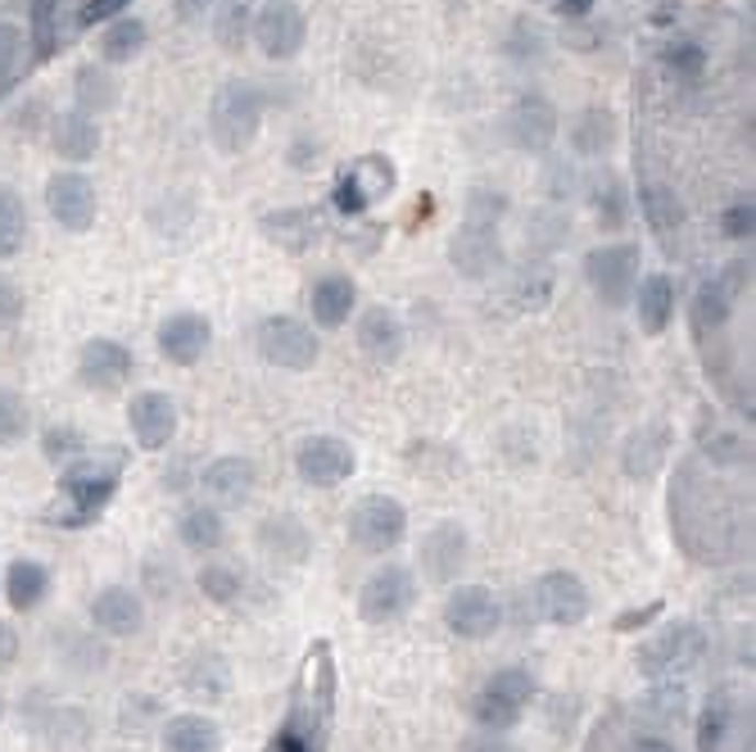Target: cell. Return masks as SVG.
<instances>
[{
	"mask_svg": "<svg viewBox=\"0 0 756 752\" xmlns=\"http://www.w3.org/2000/svg\"><path fill=\"white\" fill-rule=\"evenodd\" d=\"M662 64L675 73V78H702L707 73V51L698 46V42H675V46H666V55H662Z\"/></svg>",
	"mask_w": 756,
	"mask_h": 752,
	"instance_id": "46",
	"label": "cell"
},
{
	"mask_svg": "<svg viewBox=\"0 0 756 752\" xmlns=\"http://www.w3.org/2000/svg\"><path fill=\"white\" fill-rule=\"evenodd\" d=\"M309 309H313V322L322 331H340V327L354 318V309H358V286H354V277L349 273H326V277H318L313 290H309Z\"/></svg>",
	"mask_w": 756,
	"mask_h": 752,
	"instance_id": "21",
	"label": "cell"
},
{
	"mask_svg": "<svg viewBox=\"0 0 756 752\" xmlns=\"http://www.w3.org/2000/svg\"><path fill=\"white\" fill-rule=\"evenodd\" d=\"M318 155H322V141H313V136H299V141L290 145V168H299V173H313V168H318Z\"/></svg>",
	"mask_w": 756,
	"mask_h": 752,
	"instance_id": "54",
	"label": "cell"
},
{
	"mask_svg": "<svg viewBox=\"0 0 756 752\" xmlns=\"http://www.w3.org/2000/svg\"><path fill=\"white\" fill-rule=\"evenodd\" d=\"M408 535V508L394 495H367L349 508V540L371 553V557H386L403 544Z\"/></svg>",
	"mask_w": 756,
	"mask_h": 752,
	"instance_id": "3",
	"label": "cell"
},
{
	"mask_svg": "<svg viewBox=\"0 0 756 752\" xmlns=\"http://www.w3.org/2000/svg\"><path fill=\"white\" fill-rule=\"evenodd\" d=\"M19 59H23V32L14 23H0V91L14 82Z\"/></svg>",
	"mask_w": 756,
	"mask_h": 752,
	"instance_id": "48",
	"label": "cell"
},
{
	"mask_svg": "<svg viewBox=\"0 0 756 752\" xmlns=\"http://www.w3.org/2000/svg\"><path fill=\"white\" fill-rule=\"evenodd\" d=\"M136 358L123 341H109V335H91V341L78 350V376H82V386L87 390H123L127 386V376H132Z\"/></svg>",
	"mask_w": 756,
	"mask_h": 752,
	"instance_id": "16",
	"label": "cell"
},
{
	"mask_svg": "<svg viewBox=\"0 0 756 752\" xmlns=\"http://www.w3.org/2000/svg\"><path fill=\"white\" fill-rule=\"evenodd\" d=\"M263 236H268L273 245L290 250V254H304L322 241V218L313 209H277V213H263L258 218Z\"/></svg>",
	"mask_w": 756,
	"mask_h": 752,
	"instance_id": "23",
	"label": "cell"
},
{
	"mask_svg": "<svg viewBox=\"0 0 756 752\" xmlns=\"http://www.w3.org/2000/svg\"><path fill=\"white\" fill-rule=\"evenodd\" d=\"M412 604H418V576H412L403 562L376 567L358 589V617L367 626H390V621L408 617Z\"/></svg>",
	"mask_w": 756,
	"mask_h": 752,
	"instance_id": "4",
	"label": "cell"
},
{
	"mask_svg": "<svg viewBox=\"0 0 756 752\" xmlns=\"http://www.w3.org/2000/svg\"><path fill=\"white\" fill-rule=\"evenodd\" d=\"M19 657V630L10 621H0V671H10Z\"/></svg>",
	"mask_w": 756,
	"mask_h": 752,
	"instance_id": "56",
	"label": "cell"
},
{
	"mask_svg": "<svg viewBox=\"0 0 756 752\" xmlns=\"http://www.w3.org/2000/svg\"><path fill=\"white\" fill-rule=\"evenodd\" d=\"M78 449H87V444H82V435L73 431V427H51V431H46V458H51V463H59V458H68V454H78Z\"/></svg>",
	"mask_w": 756,
	"mask_h": 752,
	"instance_id": "51",
	"label": "cell"
},
{
	"mask_svg": "<svg viewBox=\"0 0 756 752\" xmlns=\"http://www.w3.org/2000/svg\"><path fill=\"white\" fill-rule=\"evenodd\" d=\"M463 752H525L521 743H512L508 734H489V730H480L476 739H467V748Z\"/></svg>",
	"mask_w": 756,
	"mask_h": 752,
	"instance_id": "55",
	"label": "cell"
},
{
	"mask_svg": "<svg viewBox=\"0 0 756 752\" xmlns=\"http://www.w3.org/2000/svg\"><path fill=\"white\" fill-rule=\"evenodd\" d=\"M204 485V495L213 504H226V508H241L249 495H254V485H258V467L254 458H241V454H226V458H213L200 476Z\"/></svg>",
	"mask_w": 756,
	"mask_h": 752,
	"instance_id": "19",
	"label": "cell"
},
{
	"mask_svg": "<svg viewBox=\"0 0 756 752\" xmlns=\"http://www.w3.org/2000/svg\"><path fill=\"white\" fill-rule=\"evenodd\" d=\"M612 145H616V114H612V109H602V104L580 109L576 123H571V150H576V155L602 159Z\"/></svg>",
	"mask_w": 756,
	"mask_h": 752,
	"instance_id": "29",
	"label": "cell"
},
{
	"mask_svg": "<svg viewBox=\"0 0 756 752\" xmlns=\"http://www.w3.org/2000/svg\"><path fill=\"white\" fill-rule=\"evenodd\" d=\"M531 228H540V232H531L535 250H557L566 241V232H571V222H566V213H557V209H544L531 218Z\"/></svg>",
	"mask_w": 756,
	"mask_h": 752,
	"instance_id": "47",
	"label": "cell"
},
{
	"mask_svg": "<svg viewBox=\"0 0 756 752\" xmlns=\"http://www.w3.org/2000/svg\"><path fill=\"white\" fill-rule=\"evenodd\" d=\"M730 721H734V703L725 694H715L698 717V752H721L730 739Z\"/></svg>",
	"mask_w": 756,
	"mask_h": 752,
	"instance_id": "38",
	"label": "cell"
},
{
	"mask_svg": "<svg viewBox=\"0 0 756 752\" xmlns=\"http://www.w3.org/2000/svg\"><path fill=\"white\" fill-rule=\"evenodd\" d=\"M19 318H23V290H19L5 273H0V331L14 327Z\"/></svg>",
	"mask_w": 756,
	"mask_h": 752,
	"instance_id": "53",
	"label": "cell"
},
{
	"mask_svg": "<svg viewBox=\"0 0 756 752\" xmlns=\"http://www.w3.org/2000/svg\"><path fill=\"white\" fill-rule=\"evenodd\" d=\"M254 341H258L263 363H273L281 372H309L318 363V335H313V327L290 318V313L263 318Z\"/></svg>",
	"mask_w": 756,
	"mask_h": 752,
	"instance_id": "8",
	"label": "cell"
},
{
	"mask_svg": "<svg viewBox=\"0 0 756 752\" xmlns=\"http://www.w3.org/2000/svg\"><path fill=\"white\" fill-rule=\"evenodd\" d=\"M263 128V91L258 82H222L209 104V136L222 155H245Z\"/></svg>",
	"mask_w": 756,
	"mask_h": 752,
	"instance_id": "1",
	"label": "cell"
},
{
	"mask_svg": "<svg viewBox=\"0 0 756 752\" xmlns=\"http://www.w3.org/2000/svg\"><path fill=\"white\" fill-rule=\"evenodd\" d=\"M149 42V27L136 19V14H119L104 32H100V59L104 64H127L145 51Z\"/></svg>",
	"mask_w": 756,
	"mask_h": 752,
	"instance_id": "33",
	"label": "cell"
},
{
	"mask_svg": "<svg viewBox=\"0 0 756 752\" xmlns=\"http://www.w3.org/2000/svg\"><path fill=\"white\" fill-rule=\"evenodd\" d=\"M535 612L548 626H580L589 617V585L576 572H544L531 589Z\"/></svg>",
	"mask_w": 756,
	"mask_h": 752,
	"instance_id": "14",
	"label": "cell"
},
{
	"mask_svg": "<svg viewBox=\"0 0 756 752\" xmlns=\"http://www.w3.org/2000/svg\"><path fill=\"white\" fill-rule=\"evenodd\" d=\"M27 27H32V51L51 55L59 36V0H27Z\"/></svg>",
	"mask_w": 756,
	"mask_h": 752,
	"instance_id": "43",
	"label": "cell"
},
{
	"mask_svg": "<svg viewBox=\"0 0 756 752\" xmlns=\"http://www.w3.org/2000/svg\"><path fill=\"white\" fill-rule=\"evenodd\" d=\"M707 649L702 639V626L693 621H675V626H662L648 644H638V657L634 666L648 675V681H670L675 671H689Z\"/></svg>",
	"mask_w": 756,
	"mask_h": 752,
	"instance_id": "6",
	"label": "cell"
},
{
	"mask_svg": "<svg viewBox=\"0 0 756 752\" xmlns=\"http://www.w3.org/2000/svg\"><path fill=\"white\" fill-rule=\"evenodd\" d=\"M46 594H51V572L42 567L36 557H19L10 562V572H5V598H10V608L14 612H32V608H42L46 604Z\"/></svg>",
	"mask_w": 756,
	"mask_h": 752,
	"instance_id": "30",
	"label": "cell"
},
{
	"mask_svg": "<svg viewBox=\"0 0 756 752\" xmlns=\"http://www.w3.org/2000/svg\"><path fill=\"white\" fill-rule=\"evenodd\" d=\"M598 0H557V14L562 19H589Z\"/></svg>",
	"mask_w": 756,
	"mask_h": 752,
	"instance_id": "58",
	"label": "cell"
},
{
	"mask_svg": "<svg viewBox=\"0 0 756 752\" xmlns=\"http://www.w3.org/2000/svg\"><path fill=\"white\" fill-rule=\"evenodd\" d=\"M557 109L544 91H525L516 96V104L508 109V119H503V132L516 150H525V155H544V150L557 141Z\"/></svg>",
	"mask_w": 756,
	"mask_h": 752,
	"instance_id": "12",
	"label": "cell"
},
{
	"mask_svg": "<svg viewBox=\"0 0 756 752\" xmlns=\"http://www.w3.org/2000/svg\"><path fill=\"white\" fill-rule=\"evenodd\" d=\"M209 341H213V322L204 313H191V309H186V313H168L159 322V331H155V345H159V354L173 367H196L204 358Z\"/></svg>",
	"mask_w": 756,
	"mask_h": 752,
	"instance_id": "18",
	"label": "cell"
},
{
	"mask_svg": "<svg viewBox=\"0 0 756 752\" xmlns=\"http://www.w3.org/2000/svg\"><path fill=\"white\" fill-rule=\"evenodd\" d=\"M630 305L638 313V327H644V335H662L675 318V281L666 273H648L644 281H634V295Z\"/></svg>",
	"mask_w": 756,
	"mask_h": 752,
	"instance_id": "25",
	"label": "cell"
},
{
	"mask_svg": "<svg viewBox=\"0 0 756 752\" xmlns=\"http://www.w3.org/2000/svg\"><path fill=\"white\" fill-rule=\"evenodd\" d=\"M254 42L268 59H294L309 42V14L294 0H268L254 14Z\"/></svg>",
	"mask_w": 756,
	"mask_h": 752,
	"instance_id": "10",
	"label": "cell"
},
{
	"mask_svg": "<svg viewBox=\"0 0 756 752\" xmlns=\"http://www.w3.org/2000/svg\"><path fill=\"white\" fill-rule=\"evenodd\" d=\"M666 454H670V431L666 427H644L625 440V454H621V467L638 480H653L662 467H666Z\"/></svg>",
	"mask_w": 756,
	"mask_h": 752,
	"instance_id": "28",
	"label": "cell"
},
{
	"mask_svg": "<svg viewBox=\"0 0 756 752\" xmlns=\"http://www.w3.org/2000/svg\"><path fill=\"white\" fill-rule=\"evenodd\" d=\"M471 717H476V726H480V730H489V734H508V730L525 717V711L480 689V694H476V707H471Z\"/></svg>",
	"mask_w": 756,
	"mask_h": 752,
	"instance_id": "44",
	"label": "cell"
},
{
	"mask_svg": "<svg viewBox=\"0 0 756 752\" xmlns=\"http://www.w3.org/2000/svg\"><path fill=\"white\" fill-rule=\"evenodd\" d=\"M638 204H644L648 228L670 245L679 236V228H685V204H679V196L670 186H644V191H638Z\"/></svg>",
	"mask_w": 756,
	"mask_h": 752,
	"instance_id": "34",
	"label": "cell"
},
{
	"mask_svg": "<svg viewBox=\"0 0 756 752\" xmlns=\"http://www.w3.org/2000/svg\"><path fill=\"white\" fill-rule=\"evenodd\" d=\"M164 752H222V726L204 711H181L159 734Z\"/></svg>",
	"mask_w": 756,
	"mask_h": 752,
	"instance_id": "26",
	"label": "cell"
},
{
	"mask_svg": "<svg viewBox=\"0 0 756 752\" xmlns=\"http://www.w3.org/2000/svg\"><path fill=\"white\" fill-rule=\"evenodd\" d=\"M638 245L634 241H612V245H598L585 254V281L593 286V295L602 299L608 309H625L634 281H638Z\"/></svg>",
	"mask_w": 756,
	"mask_h": 752,
	"instance_id": "5",
	"label": "cell"
},
{
	"mask_svg": "<svg viewBox=\"0 0 756 752\" xmlns=\"http://www.w3.org/2000/svg\"><path fill=\"white\" fill-rule=\"evenodd\" d=\"M508 213V196L503 191H471L467 196V218H489V222H499Z\"/></svg>",
	"mask_w": 756,
	"mask_h": 752,
	"instance_id": "50",
	"label": "cell"
},
{
	"mask_svg": "<svg viewBox=\"0 0 756 752\" xmlns=\"http://www.w3.org/2000/svg\"><path fill=\"white\" fill-rule=\"evenodd\" d=\"M173 5H177V14H181L186 23H200L204 14H213L218 0H173Z\"/></svg>",
	"mask_w": 756,
	"mask_h": 752,
	"instance_id": "57",
	"label": "cell"
},
{
	"mask_svg": "<svg viewBox=\"0 0 756 752\" xmlns=\"http://www.w3.org/2000/svg\"><path fill=\"white\" fill-rule=\"evenodd\" d=\"M630 752H675V748H670L666 739H653V734H648V739H634Z\"/></svg>",
	"mask_w": 756,
	"mask_h": 752,
	"instance_id": "60",
	"label": "cell"
},
{
	"mask_svg": "<svg viewBox=\"0 0 756 752\" xmlns=\"http://www.w3.org/2000/svg\"><path fill=\"white\" fill-rule=\"evenodd\" d=\"M119 476H123V463L119 458H78L68 463L64 476H59V495L68 499V526H87L109 499L119 490Z\"/></svg>",
	"mask_w": 756,
	"mask_h": 752,
	"instance_id": "2",
	"label": "cell"
},
{
	"mask_svg": "<svg viewBox=\"0 0 756 752\" xmlns=\"http://www.w3.org/2000/svg\"><path fill=\"white\" fill-rule=\"evenodd\" d=\"M51 141H55V150H59V159L82 164V159H91L96 150H100V123L73 109V114H59V119H55Z\"/></svg>",
	"mask_w": 756,
	"mask_h": 752,
	"instance_id": "32",
	"label": "cell"
},
{
	"mask_svg": "<svg viewBox=\"0 0 756 752\" xmlns=\"http://www.w3.org/2000/svg\"><path fill=\"white\" fill-rule=\"evenodd\" d=\"M113 104H119V82L104 73V64H82L78 68V114L100 119Z\"/></svg>",
	"mask_w": 756,
	"mask_h": 752,
	"instance_id": "35",
	"label": "cell"
},
{
	"mask_svg": "<svg viewBox=\"0 0 756 752\" xmlns=\"http://www.w3.org/2000/svg\"><path fill=\"white\" fill-rule=\"evenodd\" d=\"M177 540L191 549V553H218L226 544V521L218 508L209 504H191L177 517Z\"/></svg>",
	"mask_w": 756,
	"mask_h": 752,
	"instance_id": "31",
	"label": "cell"
},
{
	"mask_svg": "<svg viewBox=\"0 0 756 752\" xmlns=\"http://www.w3.org/2000/svg\"><path fill=\"white\" fill-rule=\"evenodd\" d=\"M503 236H499V222L489 218H463V228L453 232L448 241V263L453 273L467 277V281H485L503 268Z\"/></svg>",
	"mask_w": 756,
	"mask_h": 752,
	"instance_id": "7",
	"label": "cell"
},
{
	"mask_svg": "<svg viewBox=\"0 0 756 752\" xmlns=\"http://www.w3.org/2000/svg\"><path fill=\"white\" fill-rule=\"evenodd\" d=\"M200 589H204L209 604L232 608L236 598H241V589H245V580H241V572H236V567H226V562H204V572H200Z\"/></svg>",
	"mask_w": 756,
	"mask_h": 752,
	"instance_id": "41",
	"label": "cell"
},
{
	"mask_svg": "<svg viewBox=\"0 0 756 752\" xmlns=\"http://www.w3.org/2000/svg\"><path fill=\"white\" fill-rule=\"evenodd\" d=\"M662 612V604H653V608H644V612H625L621 621H616V630H634V626H648L653 617Z\"/></svg>",
	"mask_w": 756,
	"mask_h": 752,
	"instance_id": "59",
	"label": "cell"
},
{
	"mask_svg": "<svg viewBox=\"0 0 756 752\" xmlns=\"http://www.w3.org/2000/svg\"><path fill=\"white\" fill-rule=\"evenodd\" d=\"M294 472H299V480H304V485H313V490H335V485H345L358 472V454H354L349 440L322 431V435L299 440Z\"/></svg>",
	"mask_w": 756,
	"mask_h": 752,
	"instance_id": "9",
	"label": "cell"
},
{
	"mask_svg": "<svg viewBox=\"0 0 756 752\" xmlns=\"http://www.w3.org/2000/svg\"><path fill=\"white\" fill-rule=\"evenodd\" d=\"M721 228H725L730 241H747V236H752V228H756V204H752V196H747V200H734V204L725 209V222H721Z\"/></svg>",
	"mask_w": 756,
	"mask_h": 752,
	"instance_id": "49",
	"label": "cell"
},
{
	"mask_svg": "<svg viewBox=\"0 0 756 752\" xmlns=\"http://www.w3.org/2000/svg\"><path fill=\"white\" fill-rule=\"evenodd\" d=\"M249 27H254V5H249V0H226L222 14L213 19V36H218V46H222V51H232V55L245 46Z\"/></svg>",
	"mask_w": 756,
	"mask_h": 752,
	"instance_id": "39",
	"label": "cell"
},
{
	"mask_svg": "<svg viewBox=\"0 0 756 752\" xmlns=\"http://www.w3.org/2000/svg\"><path fill=\"white\" fill-rule=\"evenodd\" d=\"M403 341H408V331H403V318L394 309H367L358 318V350L371 358V363H394L403 354Z\"/></svg>",
	"mask_w": 756,
	"mask_h": 752,
	"instance_id": "22",
	"label": "cell"
},
{
	"mask_svg": "<svg viewBox=\"0 0 756 752\" xmlns=\"http://www.w3.org/2000/svg\"><path fill=\"white\" fill-rule=\"evenodd\" d=\"M345 177L354 181V191L363 196L367 209L381 204V200H390V196L399 191V168H394L390 155H358V159L345 168Z\"/></svg>",
	"mask_w": 756,
	"mask_h": 752,
	"instance_id": "27",
	"label": "cell"
},
{
	"mask_svg": "<svg viewBox=\"0 0 756 752\" xmlns=\"http://www.w3.org/2000/svg\"><path fill=\"white\" fill-rule=\"evenodd\" d=\"M593 204H598V222H602L608 232H621V228H625L630 196H625V181H621V177H608V186H598Z\"/></svg>",
	"mask_w": 756,
	"mask_h": 752,
	"instance_id": "45",
	"label": "cell"
},
{
	"mask_svg": "<svg viewBox=\"0 0 756 752\" xmlns=\"http://www.w3.org/2000/svg\"><path fill=\"white\" fill-rule=\"evenodd\" d=\"M467 553H471L467 526L444 517V521H435L431 531L422 535V572L435 585H453V580L463 576V567H467Z\"/></svg>",
	"mask_w": 756,
	"mask_h": 752,
	"instance_id": "15",
	"label": "cell"
},
{
	"mask_svg": "<svg viewBox=\"0 0 756 752\" xmlns=\"http://www.w3.org/2000/svg\"><path fill=\"white\" fill-rule=\"evenodd\" d=\"M91 621L96 630L113 634V639H127L145 626V604H141V594L127 589V585H104L96 598H91Z\"/></svg>",
	"mask_w": 756,
	"mask_h": 752,
	"instance_id": "20",
	"label": "cell"
},
{
	"mask_svg": "<svg viewBox=\"0 0 756 752\" xmlns=\"http://www.w3.org/2000/svg\"><path fill=\"white\" fill-rule=\"evenodd\" d=\"M0 721H5V694H0Z\"/></svg>",
	"mask_w": 756,
	"mask_h": 752,
	"instance_id": "61",
	"label": "cell"
},
{
	"mask_svg": "<svg viewBox=\"0 0 756 752\" xmlns=\"http://www.w3.org/2000/svg\"><path fill=\"white\" fill-rule=\"evenodd\" d=\"M444 626L463 639H489L503 626V608L485 585H453L444 598Z\"/></svg>",
	"mask_w": 756,
	"mask_h": 752,
	"instance_id": "13",
	"label": "cell"
},
{
	"mask_svg": "<svg viewBox=\"0 0 756 752\" xmlns=\"http://www.w3.org/2000/svg\"><path fill=\"white\" fill-rule=\"evenodd\" d=\"M127 5H132V0H87V5H82V14H78V23H82V27L113 23L119 14H127Z\"/></svg>",
	"mask_w": 756,
	"mask_h": 752,
	"instance_id": "52",
	"label": "cell"
},
{
	"mask_svg": "<svg viewBox=\"0 0 756 752\" xmlns=\"http://www.w3.org/2000/svg\"><path fill=\"white\" fill-rule=\"evenodd\" d=\"M181 681H186V689H191L196 698L213 703V698H222L226 689H232V671H226V662L218 653H196L191 662H186Z\"/></svg>",
	"mask_w": 756,
	"mask_h": 752,
	"instance_id": "36",
	"label": "cell"
},
{
	"mask_svg": "<svg viewBox=\"0 0 756 752\" xmlns=\"http://www.w3.org/2000/svg\"><path fill=\"white\" fill-rule=\"evenodd\" d=\"M485 694H494V698H503V703H512V707L525 711V703L535 698V675L525 671V666H503V671H494L485 681Z\"/></svg>",
	"mask_w": 756,
	"mask_h": 752,
	"instance_id": "40",
	"label": "cell"
},
{
	"mask_svg": "<svg viewBox=\"0 0 756 752\" xmlns=\"http://www.w3.org/2000/svg\"><path fill=\"white\" fill-rule=\"evenodd\" d=\"M46 209H51V218L59 222L64 232H73V236L91 232L96 209H100L91 177H87V173H78V168H64V173H55V177L46 181Z\"/></svg>",
	"mask_w": 756,
	"mask_h": 752,
	"instance_id": "11",
	"label": "cell"
},
{
	"mask_svg": "<svg viewBox=\"0 0 756 752\" xmlns=\"http://www.w3.org/2000/svg\"><path fill=\"white\" fill-rule=\"evenodd\" d=\"M27 241V204L14 186H0V258H14Z\"/></svg>",
	"mask_w": 756,
	"mask_h": 752,
	"instance_id": "37",
	"label": "cell"
},
{
	"mask_svg": "<svg viewBox=\"0 0 756 752\" xmlns=\"http://www.w3.org/2000/svg\"><path fill=\"white\" fill-rule=\"evenodd\" d=\"M258 549L268 553V557H277V562H290V567H299V562L313 553V535H309V526L299 521V517L281 512V517H268V521L258 526Z\"/></svg>",
	"mask_w": 756,
	"mask_h": 752,
	"instance_id": "24",
	"label": "cell"
},
{
	"mask_svg": "<svg viewBox=\"0 0 756 752\" xmlns=\"http://www.w3.org/2000/svg\"><path fill=\"white\" fill-rule=\"evenodd\" d=\"M127 427H132L136 449H145V454H159V449H168L173 435H177V403H173V395H164V390H141V395H132V403H127Z\"/></svg>",
	"mask_w": 756,
	"mask_h": 752,
	"instance_id": "17",
	"label": "cell"
},
{
	"mask_svg": "<svg viewBox=\"0 0 756 752\" xmlns=\"http://www.w3.org/2000/svg\"><path fill=\"white\" fill-rule=\"evenodd\" d=\"M32 427V412H27V399L10 386H0V449H10L27 435Z\"/></svg>",
	"mask_w": 756,
	"mask_h": 752,
	"instance_id": "42",
	"label": "cell"
}]
</instances>
